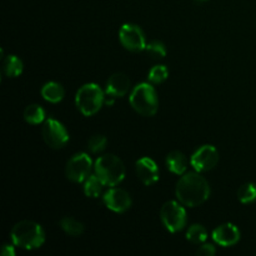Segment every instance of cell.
<instances>
[{
	"label": "cell",
	"instance_id": "6da1fadb",
	"mask_svg": "<svg viewBox=\"0 0 256 256\" xmlns=\"http://www.w3.org/2000/svg\"><path fill=\"white\" fill-rule=\"evenodd\" d=\"M175 194L178 200L185 206H198L206 202L210 196L209 182L196 170L186 172L178 182Z\"/></svg>",
	"mask_w": 256,
	"mask_h": 256
},
{
	"label": "cell",
	"instance_id": "7a4b0ae2",
	"mask_svg": "<svg viewBox=\"0 0 256 256\" xmlns=\"http://www.w3.org/2000/svg\"><path fill=\"white\" fill-rule=\"evenodd\" d=\"M10 236L14 245L26 250L39 249L45 242V232L42 225L30 220H24L15 224Z\"/></svg>",
	"mask_w": 256,
	"mask_h": 256
},
{
	"label": "cell",
	"instance_id": "3957f363",
	"mask_svg": "<svg viewBox=\"0 0 256 256\" xmlns=\"http://www.w3.org/2000/svg\"><path fill=\"white\" fill-rule=\"evenodd\" d=\"M95 174L105 186H115L125 178L124 162L112 154L102 155L95 162Z\"/></svg>",
	"mask_w": 256,
	"mask_h": 256
},
{
	"label": "cell",
	"instance_id": "277c9868",
	"mask_svg": "<svg viewBox=\"0 0 256 256\" xmlns=\"http://www.w3.org/2000/svg\"><path fill=\"white\" fill-rule=\"evenodd\" d=\"M129 102L132 106L134 108L135 112L144 115V116H152V115H155L158 112V106H159L156 92H155L154 86H152L148 82L138 84L132 89Z\"/></svg>",
	"mask_w": 256,
	"mask_h": 256
},
{
	"label": "cell",
	"instance_id": "5b68a950",
	"mask_svg": "<svg viewBox=\"0 0 256 256\" xmlns=\"http://www.w3.org/2000/svg\"><path fill=\"white\" fill-rule=\"evenodd\" d=\"M75 102H76L78 109L85 116H92L102 109V104L105 102L104 92L99 85L94 82L85 84L78 90L75 95Z\"/></svg>",
	"mask_w": 256,
	"mask_h": 256
},
{
	"label": "cell",
	"instance_id": "8992f818",
	"mask_svg": "<svg viewBox=\"0 0 256 256\" xmlns=\"http://www.w3.org/2000/svg\"><path fill=\"white\" fill-rule=\"evenodd\" d=\"M160 218L164 226L170 232H178L184 229L186 225V212L182 202H168L162 205L160 210Z\"/></svg>",
	"mask_w": 256,
	"mask_h": 256
},
{
	"label": "cell",
	"instance_id": "52a82bcc",
	"mask_svg": "<svg viewBox=\"0 0 256 256\" xmlns=\"http://www.w3.org/2000/svg\"><path fill=\"white\" fill-rule=\"evenodd\" d=\"M92 162L86 152H80L74 155L68 162L65 174L69 180L74 182H82L88 179L92 172Z\"/></svg>",
	"mask_w": 256,
	"mask_h": 256
},
{
	"label": "cell",
	"instance_id": "ba28073f",
	"mask_svg": "<svg viewBox=\"0 0 256 256\" xmlns=\"http://www.w3.org/2000/svg\"><path fill=\"white\" fill-rule=\"evenodd\" d=\"M119 39L122 46L132 52H139L146 48L144 32L135 24H124L119 32Z\"/></svg>",
	"mask_w": 256,
	"mask_h": 256
},
{
	"label": "cell",
	"instance_id": "9c48e42d",
	"mask_svg": "<svg viewBox=\"0 0 256 256\" xmlns=\"http://www.w3.org/2000/svg\"><path fill=\"white\" fill-rule=\"evenodd\" d=\"M42 138L52 149L64 148L69 142V134L64 125L55 119L45 120L42 126Z\"/></svg>",
	"mask_w": 256,
	"mask_h": 256
},
{
	"label": "cell",
	"instance_id": "30bf717a",
	"mask_svg": "<svg viewBox=\"0 0 256 256\" xmlns=\"http://www.w3.org/2000/svg\"><path fill=\"white\" fill-rule=\"evenodd\" d=\"M219 162V152L212 145H202L192 155V166L196 172H209L214 169Z\"/></svg>",
	"mask_w": 256,
	"mask_h": 256
},
{
	"label": "cell",
	"instance_id": "8fae6325",
	"mask_svg": "<svg viewBox=\"0 0 256 256\" xmlns=\"http://www.w3.org/2000/svg\"><path fill=\"white\" fill-rule=\"evenodd\" d=\"M104 204L108 209L112 210L115 212H124L132 206V198L125 190L112 188L109 189L102 196Z\"/></svg>",
	"mask_w": 256,
	"mask_h": 256
},
{
	"label": "cell",
	"instance_id": "7c38bea8",
	"mask_svg": "<svg viewBox=\"0 0 256 256\" xmlns=\"http://www.w3.org/2000/svg\"><path fill=\"white\" fill-rule=\"evenodd\" d=\"M212 240L222 246H232L240 240V232L234 224H222L212 232Z\"/></svg>",
	"mask_w": 256,
	"mask_h": 256
},
{
	"label": "cell",
	"instance_id": "4fadbf2b",
	"mask_svg": "<svg viewBox=\"0 0 256 256\" xmlns=\"http://www.w3.org/2000/svg\"><path fill=\"white\" fill-rule=\"evenodd\" d=\"M136 174L139 179L144 182L145 185L155 184L159 180V169H158L156 162L150 158H142L136 162Z\"/></svg>",
	"mask_w": 256,
	"mask_h": 256
},
{
	"label": "cell",
	"instance_id": "5bb4252c",
	"mask_svg": "<svg viewBox=\"0 0 256 256\" xmlns=\"http://www.w3.org/2000/svg\"><path fill=\"white\" fill-rule=\"evenodd\" d=\"M130 89V79L122 72H116L109 78L106 82V95L114 98H122L126 95Z\"/></svg>",
	"mask_w": 256,
	"mask_h": 256
},
{
	"label": "cell",
	"instance_id": "9a60e30c",
	"mask_svg": "<svg viewBox=\"0 0 256 256\" xmlns=\"http://www.w3.org/2000/svg\"><path fill=\"white\" fill-rule=\"evenodd\" d=\"M166 166L172 172L176 175H182L188 169V159L182 152H172L166 156Z\"/></svg>",
	"mask_w": 256,
	"mask_h": 256
},
{
	"label": "cell",
	"instance_id": "2e32d148",
	"mask_svg": "<svg viewBox=\"0 0 256 256\" xmlns=\"http://www.w3.org/2000/svg\"><path fill=\"white\" fill-rule=\"evenodd\" d=\"M42 95L46 102L56 104V102H62L65 95V92L64 88L59 82H49L42 88Z\"/></svg>",
	"mask_w": 256,
	"mask_h": 256
},
{
	"label": "cell",
	"instance_id": "e0dca14e",
	"mask_svg": "<svg viewBox=\"0 0 256 256\" xmlns=\"http://www.w3.org/2000/svg\"><path fill=\"white\" fill-rule=\"evenodd\" d=\"M22 62L15 55H9L2 62V72L6 76L16 78L22 72Z\"/></svg>",
	"mask_w": 256,
	"mask_h": 256
},
{
	"label": "cell",
	"instance_id": "ac0fdd59",
	"mask_svg": "<svg viewBox=\"0 0 256 256\" xmlns=\"http://www.w3.org/2000/svg\"><path fill=\"white\" fill-rule=\"evenodd\" d=\"M24 119L29 124L38 125L45 120V110L40 105L32 104L24 110Z\"/></svg>",
	"mask_w": 256,
	"mask_h": 256
},
{
	"label": "cell",
	"instance_id": "d6986e66",
	"mask_svg": "<svg viewBox=\"0 0 256 256\" xmlns=\"http://www.w3.org/2000/svg\"><path fill=\"white\" fill-rule=\"evenodd\" d=\"M104 184H102V180L98 178V175H92L90 174L88 176V179L85 180L84 184V192L86 196L89 198H98L102 194V190Z\"/></svg>",
	"mask_w": 256,
	"mask_h": 256
},
{
	"label": "cell",
	"instance_id": "ffe728a7",
	"mask_svg": "<svg viewBox=\"0 0 256 256\" xmlns=\"http://www.w3.org/2000/svg\"><path fill=\"white\" fill-rule=\"evenodd\" d=\"M60 226L66 234L72 235V236H79L84 232V225L72 218H64L60 220Z\"/></svg>",
	"mask_w": 256,
	"mask_h": 256
},
{
	"label": "cell",
	"instance_id": "44dd1931",
	"mask_svg": "<svg viewBox=\"0 0 256 256\" xmlns=\"http://www.w3.org/2000/svg\"><path fill=\"white\" fill-rule=\"evenodd\" d=\"M186 239L192 244H202L208 239V232L202 225L194 224L189 228Z\"/></svg>",
	"mask_w": 256,
	"mask_h": 256
},
{
	"label": "cell",
	"instance_id": "7402d4cb",
	"mask_svg": "<svg viewBox=\"0 0 256 256\" xmlns=\"http://www.w3.org/2000/svg\"><path fill=\"white\" fill-rule=\"evenodd\" d=\"M238 199L242 204H249L256 200V185L254 182H246L238 190Z\"/></svg>",
	"mask_w": 256,
	"mask_h": 256
},
{
	"label": "cell",
	"instance_id": "603a6c76",
	"mask_svg": "<svg viewBox=\"0 0 256 256\" xmlns=\"http://www.w3.org/2000/svg\"><path fill=\"white\" fill-rule=\"evenodd\" d=\"M145 52H146L148 56H150L152 59H162L166 55V48H165L164 42H159V40H152L149 44H146L145 48Z\"/></svg>",
	"mask_w": 256,
	"mask_h": 256
},
{
	"label": "cell",
	"instance_id": "cb8c5ba5",
	"mask_svg": "<svg viewBox=\"0 0 256 256\" xmlns=\"http://www.w3.org/2000/svg\"><path fill=\"white\" fill-rule=\"evenodd\" d=\"M168 75L169 72L165 65H155L149 72V80L152 84H160L168 79Z\"/></svg>",
	"mask_w": 256,
	"mask_h": 256
},
{
	"label": "cell",
	"instance_id": "d4e9b609",
	"mask_svg": "<svg viewBox=\"0 0 256 256\" xmlns=\"http://www.w3.org/2000/svg\"><path fill=\"white\" fill-rule=\"evenodd\" d=\"M106 144H108V139L104 136V135H94V136L90 138L89 142H88L90 152H94V154H99V152H102V150L106 148Z\"/></svg>",
	"mask_w": 256,
	"mask_h": 256
},
{
	"label": "cell",
	"instance_id": "484cf974",
	"mask_svg": "<svg viewBox=\"0 0 256 256\" xmlns=\"http://www.w3.org/2000/svg\"><path fill=\"white\" fill-rule=\"evenodd\" d=\"M215 252H216L215 246H212V244H205L198 249L196 254L198 255H205V256H212V255H215Z\"/></svg>",
	"mask_w": 256,
	"mask_h": 256
},
{
	"label": "cell",
	"instance_id": "4316f807",
	"mask_svg": "<svg viewBox=\"0 0 256 256\" xmlns=\"http://www.w3.org/2000/svg\"><path fill=\"white\" fill-rule=\"evenodd\" d=\"M2 256H14L15 255V250H14V246L12 245H4V246L2 248Z\"/></svg>",
	"mask_w": 256,
	"mask_h": 256
},
{
	"label": "cell",
	"instance_id": "83f0119b",
	"mask_svg": "<svg viewBox=\"0 0 256 256\" xmlns=\"http://www.w3.org/2000/svg\"><path fill=\"white\" fill-rule=\"evenodd\" d=\"M200 2H204V0H200Z\"/></svg>",
	"mask_w": 256,
	"mask_h": 256
}]
</instances>
